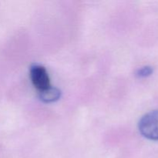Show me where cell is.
I'll return each mask as SVG.
<instances>
[{
	"label": "cell",
	"instance_id": "1",
	"mask_svg": "<svg viewBox=\"0 0 158 158\" xmlns=\"http://www.w3.org/2000/svg\"><path fill=\"white\" fill-rule=\"evenodd\" d=\"M140 134L151 140H158V110L145 114L138 124Z\"/></svg>",
	"mask_w": 158,
	"mask_h": 158
},
{
	"label": "cell",
	"instance_id": "2",
	"mask_svg": "<svg viewBox=\"0 0 158 158\" xmlns=\"http://www.w3.org/2000/svg\"><path fill=\"white\" fill-rule=\"evenodd\" d=\"M29 75L33 86L40 92L51 86L49 77L44 66L38 64L32 65L30 67Z\"/></svg>",
	"mask_w": 158,
	"mask_h": 158
},
{
	"label": "cell",
	"instance_id": "4",
	"mask_svg": "<svg viewBox=\"0 0 158 158\" xmlns=\"http://www.w3.org/2000/svg\"><path fill=\"white\" fill-rule=\"evenodd\" d=\"M153 73V69L151 67V66H144V67H142L141 69H139L137 73V77H141V78H143V77H149Z\"/></svg>",
	"mask_w": 158,
	"mask_h": 158
},
{
	"label": "cell",
	"instance_id": "3",
	"mask_svg": "<svg viewBox=\"0 0 158 158\" xmlns=\"http://www.w3.org/2000/svg\"><path fill=\"white\" fill-rule=\"evenodd\" d=\"M61 97V91L55 87L49 86L47 89L40 93V98L43 102L46 103L57 101Z\"/></svg>",
	"mask_w": 158,
	"mask_h": 158
}]
</instances>
